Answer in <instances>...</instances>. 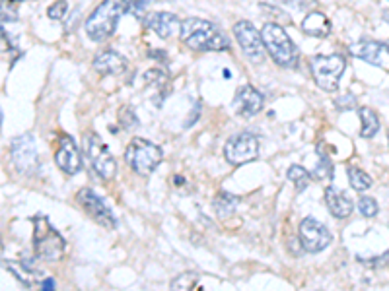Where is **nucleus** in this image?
<instances>
[{"instance_id": "nucleus-1", "label": "nucleus", "mask_w": 389, "mask_h": 291, "mask_svg": "<svg viewBox=\"0 0 389 291\" xmlns=\"http://www.w3.org/2000/svg\"><path fill=\"white\" fill-rule=\"evenodd\" d=\"M181 41L193 51H228L230 41L214 23L201 18H187L181 22Z\"/></svg>"}, {"instance_id": "nucleus-2", "label": "nucleus", "mask_w": 389, "mask_h": 291, "mask_svg": "<svg viewBox=\"0 0 389 291\" xmlns=\"http://www.w3.org/2000/svg\"><path fill=\"white\" fill-rule=\"evenodd\" d=\"M131 0H103L86 20V34L92 41H105L115 34L121 16L129 12Z\"/></svg>"}, {"instance_id": "nucleus-3", "label": "nucleus", "mask_w": 389, "mask_h": 291, "mask_svg": "<svg viewBox=\"0 0 389 291\" xmlns=\"http://www.w3.org/2000/svg\"><path fill=\"white\" fill-rule=\"evenodd\" d=\"M265 51L273 56L278 67L294 68L298 65V49L288 37L285 27H280L275 22H267L261 30Z\"/></svg>"}, {"instance_id": "nucleus-4", "label": "nucleus", "mask_w": 389, "mask_h": 291, "mask_svg": "<svg viewBox=\"0 0 389 291\" xmlns=\"http://www.w3.org/2000/svg\"><path fill=\"white\" fill-rule=\"evenodd\" d=\"M34 251L35 257L43 262H57L65 255V239L45 216L34 218Z\"/></svg>"}, {"instance_id": "nucleus-5", "label": "nucleus", "mask_w": 389, "mask_h": 291, "mask_svg": "<svg viewBox=\"0 0 389 291\" xmlns=\"http://www.w3.org/2000/svg\"><path fill=\"white\" fill-rule=\"evenodd\" d=\"M162 150L160 146L152 144L144 138H133L129 146H126L125 159L129 167L140 177H148L154 169L160 165L162 161Z\"/></svg>"}, {"instance_id": "nucleus-6", "label": "nucleus", "mask_w": 389, "mask_h": 291, "mask_svg": "<svg viewBox=\"0 0 389 291\" xmlns=\"http://www.w3.org/2000/svg\"><path fill=\"white\" fill-rule=\"evenodd\" d=\"M309 67H311L313 80L321 90L335 91L339 86V80L343 76L346 62L341 55H318L311 58Z\"/></svg>"}, {"instance_id": "nucleus-7", "label": "nucleus", "mask_w": 389, "mask_h": 291, "mask_svg": "<svg viewBox=\"0 0 389 291\" xmlns=\"http://www.w3.org/2000/svg\"><path fill=\"white\" fill-rule=\"evenodd\" d=\"M84 152L88 161L92 163L93 171L102 177V179L109 181L113 179L117 173V163L111 152L107 150V146L103 144L102 138L96 132H86L84 135Z\"/></svg>"}, {"instance_id": "nucleus-8", "label": "nucleus", "mask_w": 389, "mask_h": 291, "mask_svg": "<svg viewBox=\"0 0 389 291\" xmlns=\"http://www.w3.org/2000/svg\"><path fill=\"white\" fill-rule=\"evenodd\" d=\"M259 156V140L252 132H240L232 136L224 146V157L232 165H243L255 161Z\"/></svg>"}, {"instance_id": "nucleus-9", "label": "nucleus", "mask_w": 389, "mask_h": 291, "mask_svg": "<svg viewBox=\"0 0 389 291\" xmlns=\"http://www.w3.org/2000/svg\"><path fill=\"white\" fill-rule=\"evenodd\" d=\"M12 161H14V167L18 169V173L22 175H32L35 169H37V144H35L34 135H22L16 136L12 140L10 146Z\"/></svg>"}, {"instance_id": "nucleus-10", "label": "nucleus", "mask_w": 389, "mask_h": 291, "mask_svg": "<svg viewBox=\"0 0 389 291\" xmlns=\"http://www.w3.org/2000/svg\"><path fill=\"white\" fill-rule=\"evenodd\" d=\"M234 35H236V39H238V43H240L243 55L247 56L252 62H255V65L263 62L267 51H265L261 34L255 30V25H253L252 22L241 20V22L236 23V25H234Z\"/></svg>"}, {"instance_id": "nucleus-11", "label": "nucleus", "mask_w": 389, "mask_h": 291, "mask_svg": "<svg viewBox=\"0 0 389 291\" xmlns=\"http://www.w3.org/2000/svg\"><path fill=\"white\" fill-rule=\"evenodd\" d=\"M331 231L325 225L313 220L304 218L300 224V245L306 253H320L331 245Z\"/></svg>"}, {"instance_id": "nucleus-12", "label": "nucleus", "mask_w": 389, "mask_h": 291, "mask_svg": "<svg viewBox=\"0 0 389 291\" xmlns=\"http://www.w3.org/2000/svg\"><path fill=\"white\" fill-rule=\"evenodd\" d=\"M76 202L80 204L82 210L88 213L96 224L103 225L107 229H115L117 227V220H115L113 212L107 208V204L92 189H82L76 194Z\"/></svg>"}, {"instance_id": "nucleus-13", "label": "nucleus", "mask_w": 389, "mask_h": 291, "mask_svg": "<svg viewBox=\"0 0 389 291\" xmlns=\"http://www.w3.org/2000/svg\"><path fill=\"white\" fill-rule=\"evenodd\" d=\"M351 53L356 58H362L370 65L389 70V45L388 43H379V41H358L355 45H351Z\"/></svg>"}, {"instance_id": "nucleus-14", "label": "nucleus", "mask_w": 389, "mask_h": 291, "mask_svg": "<svg viewBox=\"0 0 389 291\" xmlns=\"http://www.w3.org/2000/svg\"><path fill=\"white\" fill-rule=\"evenodd\" d=\"M55 163L67 175H76L80 171V152H78V146L74 144V140L70 136H60L57 152H55Z\"/></svg>"}, {"instance_id": "nucleus-15", "label": "nucleus", "mask_w": 389, "mask_h": 291, "mask_svg": "<svg viewBox=\"0 0 389 291\" xmlns=\"http://www.w3.org/2000/svg\"><path fill=\"white\" fill-rule=\"evenodd\" d=\"M144 23L162 39H170L181 34V20L170 12H150L144 18Z\"/></svg>"}, {"instance_id": "nucleus-16", "label": "nucleus", "mask_w": 389, "mask_h": 291, "mask_svg": "<svg viewBox=\"0 0 389 291\" xmlns=\"http://www.w3.org/2000/svg\"><path fill=\"white\" fill-rule=\"evenodd\" d=\"M234 107L240 113L241 117H253L257 113L263 111L265 97L261 91H257L253 86L245 84L240 90L236 91V100H234Z\"/></svg>"}, {"instance_id": "nucleus-17", "label": "nucleus", "mask_w": 389, "mask_h": 291, "mask_svg": "<svg viewBox=\"0 0 389 291\" xmlns=\"http://www.w3.org/2000/svg\"><path fill=\"white\" fill-rule=\"evenodd\" d=\"M93 70L102 76H117L123 74L126 70V58L119 55L117 51H102L100 55L93 58Z\"/></svg>"}, {"instance_id": "nucleus-18", "label": "nucleus", "mask_w": 389, "mask_h": 291, "mask_svg": "<svg viewBox=\"0 0 389 291\" xmlns=\"http://www.w3.org/2000/svg\"><path fill=\"white\" fill-rule=\"evenodd\" d=\"M325 202H327L329 212H331L335 218H339V220L348 218V216L353 213V210H355L353 200H351L343 191H339V189H335V187H327V191H325Z\"/></svg>"}, {"instance_id": "nucleus-19", "label": "nucleus", "mask_w": 389, "mask_h": 291, "mask_svg": "<svg viewBox=\"0 0 389 291\" xmlns=\"http://www.w3.org/2000/svg\"><path fill=\"white\" fill-rule=\"evenodd\" d=\"M302 32L311 37H325L331 32V23L321 12H309L302 22Z\"/></svg>"}, {"instance_id": "nucleus-20", "label": "nucleus", "mask_w": 389, "mask_h": 291, "mask_svg": "<svg viewBox=\"0 0 389 291\" xmlns=\"http://www.w3.org/2000/svg\"><path fill=\"white\" fill-rule=\"evenodd\" d=\"M240 204V198L230 194V192H218L216 198H214V212L220 220H228L234 216L236 208Z\"/></svg>"}, {"instance_id": "nucleus-21", "label": "nucleus", "mask_w": 389, "mask_h": 291, "mask_svg": "<svg viewBox=\"0 0 389 291\" xmlns=\"http://www.w3.org/2000/svg\"><path fill=\"white\" fill-rule=\"evenodd\" d=\"M360 121H362V138H374L379 130V119L374 109L362 107L360 109Z\"/></svg>"}, {"instance_id": "nucleus-22", "label": "nucleus", "mask_w": 389, "mask_h": 291, "mask_svg": "<svg viewBox=\"0 0 389 291\" xmlns=\"http://www.w3.org/2000/svg\"><path fill=\"white\" fill-rule=\"evenodd\" d=\"M6 268L10 270L12 274L22 281L23 286L32 288L35 281H37V272L32 266H25L22 262H6Z\"/></svg>"}, {"instance_id": "nucleus-23", "label": "nucleus", "mask_w": 389, "mask_h": 291, "mask_svg": "<svg viewBox=\"0 0 389 291\" xmlns=\"http://www.w3.org/2000/svg\"><path fill=\"white\" fill-rule=\"evenodd\" d=\"M346 173H348V181H351V187L355 191H368L372 187V177L368 175L366 171L358 167H346Z\"/></svg>"}, {"instance_id": "nucleus-24", "label": "nucleus", "mask_w": 389, "mask_h": 291, "mask_svg": "<svg viewBox=\"0 0 389 291\" xmlns=\"http://www.w3.org/2000/svg\"><path fill=\"white\" fill-rule=\"evenodd\" d=\"M288 179L294 183V187H296L298 192H302L304 189H308L309 181H311V175H309L308 171L304 167H300V165H292V167L288 169Z\"/></svg>"}, {"instance_id": "nucleus-25", "label": "nucleus", "mask_w": 389, "mask_h": 291, "mask_svg": "<svg viewBox=\"0 0 389 291\" xmlns=\"http://www.w3.org/2000/svg\"><path fill=\"white\" fill-rule=\"evenodd\" d=\"M197 283V274L193 272H184L172 281V290L170 291H191Z\"/></svg>"}, {"instance_id": "nucleus-26", "label": "nucleus", "mask_w": 389, "mask_h": 291, "mask_svg": "<svg viewBox=\"0 0 389 291\" xmlns=\"http://www.w3.org/2000/svg\"><path fill=\"white\" fill-rule=\"evenodd\" d=\"M144 80L148 82L150 86L160 88V90L164 86H168V82H170L168 74H166L164 70H160V68H152V70H148V72L144 74Z\"/></svg>"}, {"instance_id": "nucleus-27", "label": "nucleus", "mask_w": 389, "mask_h": 291, "mask_svg": "<svg viewBox=\"0 0 389 291\" xmlns=\"http://www.w3.org/2000/svg\"><path fill=\"white\" fill-rule=\"evenodd\" d=\"M119 124H121L125 130H133V128H137L138 119L131 107H126L125 105V107H121V109H119Z\"/></svg>"}, {"instance_id": "nucleus-28", "label": "nucleus", "mask_w": 389, "mask_h": 291, "mask_svg": "<svg viewBox=\"0 0 389 291\" xmlns=\"http://www.w3.org/2000/svg\"><path fill=\"white\" fill-rule=\"evenodd\" d=\"M358 212L362 213L364 218H374L378 213V202L374 200L372 196H360L358 200Z\"/></svg>"}, {"instance_id": "nucleus-29", "label": "nucleus", "mask_w": 389, "mask_h": 291, "mask_svg": "<svg viewBox=\"0 0 389 291\" xmlns=\"http://www.w3.org/2000/svg\"><path fill=\"white\" fill-rule=\"evenodd\" d=\"M67 12H69V2H67V0H57V2H53V4L49 6L47 16H49L51 20H63V18L67 16Z\"/></svg>"}, {"instance_id": "nucleus-30", "label": "nucleus", "mask_w": 389, "mask_h": 291, "mask_svg": "<svg viewBox=\"0 0 389 291\" xmlns=\"http://www.w3.org/2000/svg\"><path fill=\"white\" fill-rule=\"evenodd\" d=\"M333 175V165L331 161L325 156H321L320 163L315 165V177L318 179H331Z\"/></svg>"}, {"instance_id": "nucleus-31", "label": "nucleus", "mask_w": 389, "mask_h": 291, "mask_svg": "<svg viewBox=\"0 0 389 291\" xmlns=\"http://www.w3.org/2000/svg\"><path fill=\"white\" fill-rule=\"evenodd\" d=\"M150 2H152V0H131V8H129V12H131V14H135L138 20H142V18H144V12H146V8H148Z\"/></svg>"}, {"instance_id": "nucleus-32", "label": "nucleus", "mask_w": 389, "mask_h": 291, "mask_svg": "<svg viewBox=\"0 0 389 291\" xmlns=\"http://www.w3.org/2000/svg\"><path fill=\"white\" fill-rule=\"evenodd\" d=\"M0 20L2 22H14L16 20V10L6 0H0Z\"/></svg>"}, {"instance_id": "nucleus-33", "label": "nucleus", "mask_w": 389, "mask_h": 291, "mask_svg": "<svg viewBox=\"0 0 389 291\" xmlns=\"http://www.w3.org/2000/svg\"><path fill=\"white\" fill-rule=\"evenodd\" d=\"M285 4H288V6H292L294 10H309V8H313L315 6V0H282Z\"/></svg>"}, {"instance_id": "nucleus-34", "label": "nucleus", "mask_w": 389, "mask_h": 291, "mask_svg": "<svg viewBox=\"0 0 389 291\" xmlns=\"http://www.w3.org/2000/svg\"><path fill=\"white\" fill-rule=\"evenodd\" d=\"M39 290H41V291H55V290H57V283H55V280H51V278H45V280L39 281Z\"/></svg>"}, {"instance_id": "nucleus-35", "label": "nucleus", "mask_w": 389, "mask_h": 291, "mask_svg": "<svg viewBox=\"0 0 389 291\" xmlns=\"http://www.w3.org/2000/svg\"><path fill=\"white\" fill-rule=\"evenodd\" d=\"M337 105L339 107H355V97L353 95H344V97L337 101Z\"/></svg>"}, {"instance_id": "nucleus-36", "label": "nucleus", "mask_w": 389, "mask_h": 291, "mask_svg": "<svg viewBox=\"0 0 389 291\" xmlns=\"http://www.w3.org/2000/svg\"><path fill=\"white\" fill-rule=\"evenodd\" d=\"M0 255H2V237H0Z\"/></svg>"}, {"instance_id": "nucleus-37", "label": "nucleus", "mask_w": 389, "mask_h": 291, "mask_svg": "<svg viewBox=\"0 0 389 291\" xmlns=\"http://www.w3.org/2000/svg\"><path fill=\"white\" fill-rule=\"evenodd\" d=\"M0 126H2V109H0Z\"/></svg>"}, {"instance_id": "nucleus-38", "label": "nucleus", "mask_w": 389, "mask_h": 291, "mask_svg": "<svg viewBox=\"0 0 389 291\" xmlns=\"http://www.w3.org/2000/svg\"><path fill=\"white\" fill-rule=\"evenodd\" d=\"M388 266H389V257H388Z\"/></svg>"}, {"instance_id": "nucleus-39", "label": "nucleus", "mask_w": 389, "mask_h": 291, "mask_svg": "<svg viewBox=\"0 0 389 291\" xmlns=\"http://www.w3.org/2000/svg\"><path fill=\"white\" fill-rule=\"evenodd\" d=\"M388 136H389V135H388Z\"/></svg>"}]
</instances>
